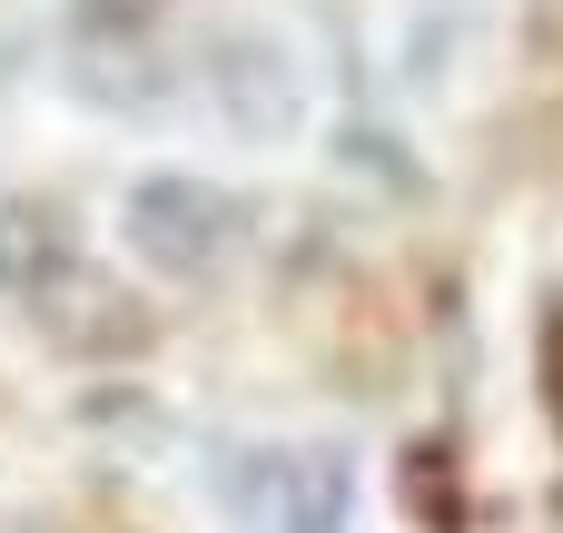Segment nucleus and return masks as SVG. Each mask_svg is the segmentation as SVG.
<instances>
[{"mask_svg": "<svg viewBox=\"0 0 563 533\" xmlns=\"http://www.w3.org/2000/svg\"><path fill=\"white\" fill-rule=\"evenodd\" d=\"M218 109H228V129H247V138H287V129L307 119V89H297V69H287L277 49L228 40V49H218Z\"/></svg>", "mask_w": 563, "mask_h": 533, "instance_id": "3", "label": "nucleus"}, {"mask_svg": "<svg viewBox=\"0 0 563 533\" xmlns=\"http://www.w3.org/2000/svg\"><path fill=\"white\" fill-rule=\"evenodd\" d=\"M168 0H79V30L89 40H129V30H148Z\"/></svg>", "mask_w": 563, "mask_h": 533, "instance_id": "5", "label": "nucleus"}, {"mask_svg": "<svg viewBox=\"0 0 563 533\" xmlns=\"http://www.w3.org/2000/svg\"><path fill=\"white\" fill-rule=\"evenodd\" d=\"M544 336H554V356H563V317H554V326H544ZM554 406H563V376H554Z\"/></svg>", "mask_w": 563, "mask_h": 533, "instance_id": "6", "label": "nucleus"}, {"mask_svg": "<svg viewBox=\"0 0 563 533\" xmlns=\"http://www.w3.org/2000/svg\"><path fill=\"white\" fill-rule=\"evenodd\" d=\"M238 237H247V208L228 198V188H208V178H178V168H158V178H139L129 188V247L158 267V277H218L228 257H238Z\"/></svg>", "mask_w": 563, "mask_h": 533, "instance_id": "1", "label": "nucleus"}, {"mask_svg": "<svg viewBox=\"0 0 563 533\" xmlns=\"http://www.w3.org/2000/svg\"><path fill=\"white\" fill-rule=\"evenodd\" d=\"M79 287V247H69V218L40 208V198H0V297L20 307H59Z\"/></svg>", "mask_w": 563, "mask_h": 533, "instance_id": "2", "label": "nucleus"}, {"mask_svg": "<svg viewBox=\"0 0 563 533\" xmlns=\"http://www.w3.org/2000/svg\"><path fill=\"white\" fill-rule=\"evenodd\" d=\"M267 514H277V533H346V455H317V445L277 455Z\"/></svg>", "mask_w": 563, "mask_h": 533, "instance_id": "4", "label": "nucleus"}]
</instances>
